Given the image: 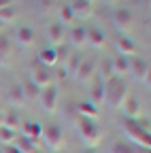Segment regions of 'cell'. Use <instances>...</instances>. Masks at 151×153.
Returning a JSON list of instances; mask_svg holds the SVG:
<instances>
[{"instance_id": "obj_2", "label": "cell", "mask_w": 151, "mask_h": 153, "mask_svg": "<svg viewBox=\"0 0 151 153\" xmlns=\"http://www.w3.org/2000/svg\"><path fill=\"white\" fill-rule=\"evenodd\" d=\"M77 134L87 147H96L102 138V126L96 117H83L77 115Z\"/></svg>"}, {"instance_id": "obj_35", "label": "cell", "mask_w": 151, "mask_h": 153, "mask_svg": "<svg viewBox=\"0 0 151 153\" xmlns=\"http://www.w3.org/2000/svg\"><path fill=\"white\" fill-rule=\"evenodd\" d=\"M4 123V111H0V126Z\"/></svg>"}, {"instance_id": "obj_22", "label": "cell", "mask_w": 151, "mask_h": 153, "mask_svg": "<svg viewBox=\"0 0 151 153\" xmlns=\"http://www.w3.org/2000/svg\"><path fill=\"white\" fill-rule=\"evenodd\" d=\"M81 60H83V55L79 53V49H70L68 57L64 60V62H66V66H64V72H66L68 76H74V72H77V68H79Z\"/></svg>"}, {"instance_id": "obj_5", "label": "cell", "mask_w": 151, "mask_h": 153, "mask_svg": "<svg viewBox=\"0 0 151 153\" xmlns=\"http://www.w3.org/2000/svg\"><path fill=\"white\" fill-rule=\"evenodd\" d=\"M58 98H60V91H58V85H55V83L43 87L41 94H39L41 108H43L47 115H53V113H55V106H58Z\"/></svg>"}, {"instance_id": "obj_1", "label": "cell", "mask_w": 151, "mask_h": 153, "mask_svg": "<svg viewBox=\"0 0 151 153\" xmlns=\"http://www.w3.org/2000/svg\"><path fill=\"white\" fill-rule=\"evenodd\" d=\"M130 94V85L126 81V76H115L106 79V87H104V104L109 108H121L126 96Z\"/></svg>"}, {"instance_id": "obj_34", "label": "cell", "mask_w": 151, "mask_h": 153, "mask_svg": "<svg viewBox=\"0 0 151 153\" xmlns=\"http://www.w3.org/2000/svg\"><path fill=\"white\" fill-rule=\"evenodd\" d=\"M81 153H98V151H96V147H85Z\"/></svg>"}, {"instance_id": "obj_39", "label": "cell", "mask_w": 151, "mask_h": 153, "mask_svg": "<svg viewBox=\"0 0 151 153\" xmlns=\"http://www.w3.org/2000/svg\"><path fill=\"white\" fill-rule=\"evenodd\" d=\"M91 2H94V0H91Z\"/></svg>"}, {"instance_id": "obj_7", "label": "cell", "mask_w": 151, "mask_h": 153, "mask_svg": "<svg viewBox=\"0 0 151 153\" xmlns=\"http://www.w3.org/2000/svg\"><path fill=\"white\" fill-rule=\"evenodd\" d=\"M111 22L119 30H128L132 24H134V11L130 7H115L111 11Z\"/></svg>"}, {"instance_id": "obj_17", "label": "cell", "mask_w": 151, "mask_h": 153, "mask_svg": "<svg viewBox=\"0 0 151 153\" xmlns=\"http://www.w3.org/2000/svg\"><path fill=\"white\" fill-rule=\"evenodd\" d=\"M17 85L22 87V91H24V96H26V100L28 102H32V100H39V94H41V87L36 85L30 76H22L19 81H17Z\"/></svg>"}, {"instance_id": "obj_21", "label": "cell", "mask_w": 151, "mask_h": 153, "mask_svg": "<svg viewBox=\"0 0 151 153\" xmlns=\"http://www.w3.org/2000/svg\"><path fill=\"white\" fill-rule=\"evenodd\" d=\"M115 47H117V53L119 55H136V43L132 41L130 36H119L115 41Z\"/></svg>"}, {"instance_id": "obj_30", "label": "cell", "mask_w": 151, "mask_h": 153, "mask_svg": "<svg viewBox=\"0 0 151 153\" xmlns=\"http://www.w3.org/2000/svg\"><path fill=\"white\" fill-rule=\"evenodd\" d=\"M15 17H17V7H15V2L9 4V7H4V9H0V22H2L4 26H7L9 22H13Z\"/></svg>"}, {"instance_id": "obj_8", "label": "cell", "mask_w": 151, "mask_h": 153, "mask_svg": "<svg viewBox=\"0 0 151 153\" xmlns=\"http://www.w3.org/2000/svg\"><path fill=\"white\" fill-rule=\"evenodd\" d=\"M28 76L39 85L41 89L43 87H47V85H51V83H55V76H53V70L51 68H47V66H41V64H34L32 66V70L28 72Z\"/></svg>"}, {"instance_id": "obj_28", "label": "cell", "mask_w": 151, "mask_h": 153, "mask_svg": "<svg viewBox=\"0 0 151 153\" xmlns=\"http://www.w3.org/2000/svg\"><path fill=\"white\" fill-rule=\"evenodd\" d=\"M22 117H19V113H17V111H13V108H9L7 113H4V123L2 126H7V128H11V130H19L22 128Z\"/></svg>"}, {"instance_id": "obj_6", "label": "cell", "mask_w": 151, "mask_h": 153, "mask_svg": "<svg viewBox=\"0 0 151 153\" xmlns=\"http://www.w3.org/2000/svg\"><path fill=\"white\" fill-rule=\"evenodd\" d=\"M96 70H98V57L96 55H85L79 64V68H77V72H74V79L79 83L91 81V76L96 74Z\"/></svg>"}, {"instance_id": "obj_18", "label": "cell", "mask_w": 151, "mask_h": 153, "mask_svg": "<svg viewBox=\"0 0 151 153\" xmlns=\"http://www.w3.org/2000/svg\"><path fill=\"white\" fill-rule=\"evenodd\" d=\"M121 108L126 111V117L128 119H136L141 115V100L136 98V94H128L123 104H121Z\"/></svg>"}, {"instance_id": "obj_24", "label": "cell", "mask_w": 151, "mask_h": 153, "mask_svg": "<svg viewBox=\"0 0 151 153\" xmlns=\"http://www.w3.org/2000/svg\"><path fill=\"white\" fill-rule=\"evenodd\" d=\"M22 134L28 138H34V140H39L41 138V130H43V123L39 121H22Z\"/></svg>"}, {"instance_id": "obj_31", "label": "cell", "mask_w": 151, "mask_h": 153, "mask_svg": "<svg viewBox=\"0 0 151 153\" xmlns=\"http://www.w3.org/2000/svg\"><path fill=\"white\" fill-rule=\"evenodd\" d=\"M15 138H17V132L15 130L7 128V126H0V143H2V145H11Z\"/></svg>"}, {"instance_id": "obj_38", "label": "cell", "mask_w": 151, "mask_h": 153, "mask_svg": "<svg viewBox=\"0 0 151 153\" xmlns=\"http://www.w3.org/2000/svg\"><path fill=\"white\" fill-rule=\"evenodd\" d=\"M104 2H113V0H104Z\"/></svg>"}, {"instance_id": "obj_15", "label": "cell", "mask_w": 151, "mask_h": 153, "mask_svg": "<svg viewBox=\"0 0 151 153\" xmlns=\"http://www.w3.org/2000/svg\"><path fill=\"white\" fill-rule=\"evenodd\" d=\"M47 36H49V41H51V47L64 45V43H66V26H62L60 22L49 24V28H47Z\"/></svg>"}, {"instance_id": "obj_27", "label": "cell", "mask_w": 151, "mask_h": 153, "mask_svg": "<svg viewBox=\"0 0 151 153\" xmlns=\"http://www.w3.org/2000/svg\"><path fill=\"white\" fill-rule=\"evenodd\" d=\"M11 53H13V41H11V36H7L4 32H0V62L9 60Z\"/></svg>"}, {"instance_id": "obj_20", "label": "cell", "mask_w": 151, "mask_h": 153, "mask_svg": "<svg viewBox=\"0 0 151 153\" xmlns=\"http://www.w3.org/2000/svg\"><path fill=\"white\" fill-rule=\"evenodd\" d=\"M11 145H15L22 153H39V140L28 138V136H24V134H17V138Z\"/></svg>"}, {"instance_id": "obj_13", "label": "cell", "mask_w": 151, "mask_h": 153, "mask_svg": "<svg viewBox=\"0 0 151 153\" xmlns=\"http://www.w3.org/2000/svg\"><path fill=\"white\" fill-rule=\"evenodd\" d=\"M68 47L70 49H81L83 45H87V34H85V26L83 24H74L68 28Z\"/></svg>"}, {"instance_id": "obj_33", "label": "cell", "mask_w": 151, "mask_h": 153, "mask_svg": "<svg viewBox=\"0 0 151 153\" xmlns=\"http://www.w3.org/2000/svg\"><path fill=\"white\" fill-rule=\"evenodd\" d=\"M9 4H13V0H0V9H4V7H9Z\"/></svg>"}, {"instance_id": "obj_14", "label": "cell", "mask_w": 151, "mask_h": 153, "mask_svg": "<svg viewBox=\"0 0 151 153\" xmlns=\"http://www.w3.org/2000/svg\"><path fill=\"white\" fill-rule=\"evenodd\" d=\"M68 7H70L74 19H87L94 13V2L91 0H72Z\"/></svg>"}, {"instance_id": "obj_4", "label": "cell", "mask_w": 151, "mask_h": 153, "mask_svg": "<svg viewBox=\"0 0 151 153\" xmlns=\"http://www.w3.org/2000/svg\"><path fill=\"white\" fill-rule=\"evenodd\" d=\"M41 140L49 147V149H60L64 143V126L62 123H45L41 130Z\"/></svg>"}, {"instance_id": "obj_12", "label": "cell", "mask_w": 151, "mask_h": 153, "mask_svg": "<svg viewBox=\"0 0 151 153\" xmlns=\"http://www.w3.org/2000/svg\"><path fill=\"white\" fill-rule=\"evenodd\" d=\"M4 98H7V104H9V108H13V111H19V108H24V106L28 104V100H26V96H24L22 87L17 85V83H13V85L7 89Z\"/></svg>"}, {"instance_id": "obj_36", "label": "cell", "mask_w": 151, "mask_h": 153, "mask_svg": "<svg viewBox=\"0 0 151 153\" xmlns=\"http://www.w3.org/2000/svg\"><path fill=\"white\" fill-rule=\"evenodd\" d=\"M2 28H4V24H2V22H0V32H2Z\"/></svg>"}, {"instance_id": "obj_11", "label": "cell", "mask_w": 151, "mask_h": 153, "mask_svg": "<svg viewBox=\"0 0 151 153\" xmlns=\"http://www.w3.org/2000/svg\"><path fill=\"white\" fill-rule=\"evenodd\" d=\"M13 38H15V43L19 45V47H32V45L36 43V32H34L32 26H28V24H19V26L15 28Z\"/></svg>"}, {"instance_id": "obj_29", "label": "cell", "mask_w": 151, "mask_h": 153, "mask_svg": "<svg viewBox=\"0 0 151 153\" xmlns=\"http://www.w3.org/2000/svg\"><path fill=\"white\" fill-rule=\"evenodd\" d=\"M58 15H60L58 22H60L62 26H70V24H74V15H72V11H70L68 4H62L60 11H58Z\"/></svg>"}, {"instance_id": "obj_9", "label": "cell", "mask_w": 151, "mask_h": 153, "mask_svg": "<svg viewBox=\"0 0 151 153\" xmlns=\"http://www.w3.org/2000/svg\"><path fill=\"white\" fill-rule=\"evenodd\" d=\"M104 87H106V81L96 72L91 76V81H89V98L87 100L94 102L96 106H102L104 104Z\"/></svg>"}, {"instance_id": "obj_19", "label": "cell", "mask_w": 151, "mask_h": 153, "mask_svg": "<svg viewBox=\"0 0 151 153\" xmlns=\"http://www.w3.org/2000/svg\"><path fill=\"white\" fill-rule=\"evenodd\" d=\"M111 66H113V74H115V76H126L130 72V57L115 53L111 57Z\"/></svg>"}, {"instance_id": "obj_25", "label": "cell", "mask_w": 151, "mask_h": 153, "mask_svg": "<svg viewBox=\"0 0 151 153\" xmlns=\"http://www.w3.org/2000/svg\"><path fill=\"white\" fill-rule=\"evenodd\" d=\"M98 113H100V106H96L89 100H79L77 104V115H83V117H96L98 119Z\"/></svg>"}, {"instance_id": "obj_37", "label": "cell", "mask_w": 151, "mask_h": 153, "mask_svg": "<svg viewBox=\"0 0 151 153\" xmlns=\"http://www.w3.org/2000/svg\"><path fill=\"white\" fill-rule=\"evenodd\" d=\"M0 153H4V147H0Z\"/></svg>"}, {"instance_id": "obj_23", "label": "cell", "mask_w": 151, "mask_h": 153, "mask_svg": "<svg viewBox=\"0 0 151 153\" xmlns=\"http://www.w3.org/2000/svg\"><path fill=\"white\" fill-rule=\"evenodd\" d=\"M36 64L47 66V68H51V66H55V64H58L55 47H45V49H41V51H39V62H36Z\"/></svg>"}, {"instance_id": "obj_3", "label": "cell", "mask_w": 151, "mask_h": 153, "mask_svg": "<svg viewBox=\"0 0 151 153\" xmlns=\"http://www.w3.org/2000/svg\"><path fill=\"white\" fill-rule=\"evenodd\" d=\"M121 130L126 134V140L136 145V147H147L149 149V128H145L143 123H138L136 119H123Z\"/></svg>"}, {"instance_id": "obj_10", "label": "cell", "mask_w": 151, "mask_h": 153, "mask_svg": "<svg viewBox=\"0 0 151 153\" xmlns=\"http://www.w3.org/2000/svg\"><path fill=\"white\" fill-rule=\"evenodd\" d=\"M130 74H134L149 87V60L141 55H130Z\"/></svg>"}, {"instance_id": "obj_32", "label": "cell", "mask_w": 151, "mask_h": 153, "mask_svg": "<svg viewBox=\"0 0 151 153\" xmlns=\"http://www.w3.org/2000/svg\"><path fill=\"white\" fill-rule=\"evenodd\" d=\"M36 7H39L41 11H45V13H49L55 7V0H36Z\"/></svg>"}, {"instance_id": "obj_16", "label": "cell", "mask_w": 151, "mask_h": 153, "mask_svg": "<svg viewBox=\"0 0 151 153\" xmlns=\"http://www.w3.org/2000/svg\"><path fill=\"white\" fill-rule=\"evenodd\" d=\"M85 34H87V43L91 47L100 49V47L106 45V36H104V32H102L100 26H85Z\"/></svg>"}, {"instance_id": "obj_26", "label": "cell", "mask_w": 151, "mask_h": 153, "mask_svg": "<svg viewBox=\"0 0 151 153\" xmlns=\"http://www.w3.org/2000/svg\"><path fill=\"white\" fill-rule=\"evenodd\" d=\"M106 153H141V149L136 145L128 143V140H115V143L109 147Z\"/></svg>"}]
</instances>
